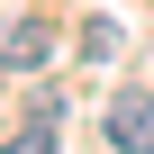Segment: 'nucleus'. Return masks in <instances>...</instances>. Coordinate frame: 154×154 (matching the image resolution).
<instances>
[{"mask_svg": "<svg viewBox=\"0 0 154 154\" xmlns=\"http://www.w3.org/2000/svg\"><path fill=\"white\" fill-rule=\"evenodd\" d=\"M109 145L154 154V100H145V91H118V100H109Z\"/></svg>", "mask_w": 154, "mask_h": 154, "instance_id": "nucleus-1", "label": "nucleus"}, {"mask_svg": "<svg viewBox=\"0 0 154 154\" xmlns=\"http://www.w3.org/2000/svg\"><path fill=\"white\" fill-rule=\"evenodd\" d=\"M45 45H54V36H45L36 18H9V27H0V72H36Z\"/></svg>", "mask_w": 154, "mask_h": 154, "instance_id": "nucleus-2", "label": "nucleus"}, {"mask_svg": "<svg viewBox=\"0 0 154 154\" xmlns=\"http://www.w3.org/2000/svg\"><path fill=\"white\" fill-rule=\"evenodd\" d=\"M82 54H100V63H109V54H118V27H109V18H91V27H82Z\"/></svg>", "mask_w": 154, "mask_h": 154, "instance_id": "nucleus-3", "label": "nucleus"}]
</instances>
